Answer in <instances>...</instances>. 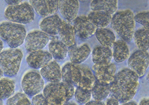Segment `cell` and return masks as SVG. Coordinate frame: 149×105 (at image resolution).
<instances>
[{"mask_svg":"<svg viewBox=\"0 0 149 105\" xmlns=\"http://www.w3.org/2000/svg\"><path fill=\"white\" fill-rule=\"evenodd\" d=\"M138 75L129 67H123L116 72L114 80L109 84L110 93L118 98L120 103L133 99L139 89Z\"/></svg>","mask_w":149,"mask_h":105,"instance_id":"6da1fadb","label":"cell"},{"mask_svg":"<svg viewBox=\"0 0 149 105\" xmlns=\"http://www.w3.org/2000/svg\"><path fill=\"white\" fill-rule=\"evenodd\" d=\"M134 15L135 13L131 9H120L112 14L110 22L112 30L116 36H119V38L128 43L132 41L133 33L136 29Z\"/></svg>","mask_w":149,"mask_h":105,"instance_id":"7a4b0ae2","label":"cell"},{"mask_svg":"<svg viewBox=\"0 0 149 105\" xmlns=\"http://www.w3.org/2000/svg\"><path fill=\"white\" fill-rule=\"evenodd\" d=\"M75 86L64 81L48 82L45 84L42 93L50 105H63L74 96Z\"/></svg>","mask_w":149,"mask_h":105,"instance_id":"3957f363","label":"cell"},{"mask_svg":"<svg viewBox=\"0 0 149 105\" xmlns=\"http://www.w3.org/2000/svg\"><path fill=\"white\" fill-rule=\"evenodd\" d=\"M27 34L23 24L5 20L0 22V38L11 48H18L24 44Z\"/></svg>","mask_w":149,"mask_h":105,"instance_id":"277c9868","label":"cell"},{"mask_svg":"<svg viewBox=\"0 0 149 105\" xmlns=\"http://www.w3.org/2000/svg\"><path fill=\"white\" fill-rule=\"evenodd\" d=\"M23 60V51L18 48H4L0 52V68L4 76L14 77L18 74Z\"/></svg>","mask_w":149,"mask_h":105,"instance_id":"5b68a950","label":"cell"},{"mask_svg":"<svg viewBox=\"0 0 149 105\" xmlns=\"http://www.w3.org/2000/svg\"><path fill=\"white\" fill-rule=\"evenodd\" d=\"M6 20L19 24H29L35 19V11L28 1H22L18 4L7 5L4 9Z\"/></svg>","mask_w":149,"mask_h":105,"instance_id":"8992f818","label":"cell"},{"mask_svg":"<svg viewBox=\"0 0 149 105\" xmlns=\"http://www.w3.org/2000/svg\"><path fill=\"white\" fill-rule=\"evenodd\" d=\"M20 85L22 91L29 97L42 92L45 86V80L41 76L40 71L36 69L26 70L21 76Z\"/></svg>","mask_w":149,"mask_h":105,"instance_id":"52a82bcc","label":"cell"},{"mask_svg":"<svg viewBox=\"0 0 149 105\" xmlns=\"http://www.w3.org/2000/svg\"><path fill=\"white\" fill-rule=\"evenodd\" d=\"M127 67L136 73L139 78L145 76L149 67V52L146 50L135 49L130 53L127 60Z\"/></svg>","mask_w":149,"mask_h":105,"instance_id":"ba28073f","label":"cell"},{"mask_svg":"<svg viewBox=\"0 0 149 105\" xmlns=\"http://www.w3.org/2000/svg\"><path fill=\"white\" fill-rule=\"evenodd\" d=\"M50 40V36L42 31L41 29H33L27 32L24 40L25 50L32 52L35 50L44 49Z\"/></svg>","mask_w":149,"mask_h":105,"instance_id":"9c48e42d","label":"cell"},{"mask_svg":"<svg viewBox=\"0 0 149 105\" xmlns=\"http://www.w3.org/2000/svg\"><path fill=\"white\" fill-rule=\"evenodd\" d=\"M71 23L75 29L76 36L80 40L85 41L94 36L96 26L90 21L87 15H77Z\"/></svg>","mask_w":149,"mask_h":105,"instance_id":"30bf717a","label":"cell"},{"mask_svg":"<svg viewBox=\"0 0 149 105\" xmlns=\"http://www.w3.org/2000/svg\"><path fill=\"white\" fill-rule=\"evenodd\" d=\"M61 80L75 87L78 86L82 78V70L80 64L67 61L61 66Z\"/></svg>","mask_w":149,"mask_h":105,"instance_id":"8fae6325","label":"cell"},{"mask_svg":"<svg viewBox=\"0 0 149 105\" xmlns=\"http://www.w3.org/2000/svg\"><path fill=\"white\" fill-rule=\"evenodd\" d=\"M93 72L95 74L96 81L99 83L109 85L114 80V77L117 72V67L115 63L110 62L104 65H94L93 64Z\"/></svg>","mask_w":149,"mask_h":105,"instance_id":"7c38bea8","label":"cell"},{"mask_svg":"<svg viewBox=\"0 0 149 105\" xmlns=\"http://www.w3.org/2000/svg\"><path fill=\"white\" fill-rule=\"evenodd\" d=\"M91 47L88 43L83 42L81 44H75L68 49L69 60L76 64H82L88 59L91 54Z\"/></svg>","mask_w":149,"mask_h":105,"instance_id":"4fadbf2b","label":"cell"},{"mask_svg":"<svg viewBox=\"0 0 149 105\" xmlns=\"http://www.w3.org/2000/svg\"><path fill=\"white\" fill-rule=\"evenodd\" d=\"M52 56L48 50L39 49L35 51L28 52V55L26 56V63L32 69L39 70L43 67L47 62L52 60Z\"/></svg>","mask_w":149,"mask_h":105,"instance_id":"5bb4252c","label":"cell"},{"mask_svg":"<svg viewBox=\"0 0 149 105\" xmlns=\"http://www.w3.org/2000/svg\"><path fill=\"white\" fill-rule=\"evenodd\" d=\"M58 1L59 0H28L35 13L41 17L56 13L58 11Z\"/></svg>","mask_w":149,"mask_h":105,"instance_id":"9a60e30c","label":"cell"},{"mask_svg":"<svg viewBox=\"0 0 149 105\" xmlns=\"http://www.w3.org/2000/svg\"><path fill=\"white\" fill-rule=\"evenodd\" d=\"M80 8L79 0H59L58 12L64 20L72 22L74 18L78 15Z\"/></svg>","mask_w":149,"mask_h":105,"instance_id":"2e32d148","label":"cell"},{"mask_svg":"<svg viewBox=\"0 0 149 105\" xmlns=\"http://www.w3.org/2000/svg\"><path fill=\"white\" fill-rule=\"evenodd\" d=\"M62 21L63 19L57 13L47 15V16L42 17V19L39 21V28L46 34H48L50 37L56 36L58 34Z\"/></svg>","mask_w":149,"mask_h":105,"instance_id":"e0dca14e","label":"cell"},{"mask_svg":"<svg viewBox=\"0 0 149 105\" xmlns=\"http://www.w3.org/2000/svg\"><path fill=\"white\" fill-rule=\"evenodd\" d=\"M40 74L45 81L47 82H57L61 81V65L57 60L52 59L47 62L43 67L40 68Z\"/></svg>","mask_w":149,"mask_h":105,"instance_id":"ac0fdd59","label":"cell"},{"mask_svg":"<svg viewBox=\"0 0 149 105\" xmlns=\"http://www.w3.org/2000/svg\"><path fill=\"white\" fill-rule=\"evenodd\" d=\"M91 60L94 65H104L112 62V48L103 45H98L91 50Z\"/></svg>","mask_w":149,"mask_h":105,"instance_id":"d6986e66","label":"cell"},{"mask_svg":"<svg viewBox=\"0 0 149 105\" xmlns=\"http://www.w3.org/2000/svg\"><path fill=\"white\" fill-rule=\"evenodd\" d=\"M58 37L66 46L69 47L73 46L76 44V33H75V29L71 22L64 20L61 23V26L58 31Z\"/></svg>","mask_w":149,"mask_h":105,"instance_id":"ffe728a7","label":"cell"},{"mask_svg":"<svg viewBox=\"0 0 149 105\" xmlns=\"http://www.w3.org/2000/svg\"><path fill=\"white\" fill-rule=\"evenodd\" d=\"M112 57L115 63H122L128 59L130 55V47L128 42L125 40L118 38L112 45Z\"/></svg>","mask_w":149,"mask_h":105,"instance_id":"44dd1931","label":"cell"},{"mask_svg":"<svg viewBox=\"0 0 149 105\" xmlns=\"http://www.w3.org/2000/svg\"><path fill=\"white\" fill-rule=\"evenodd\" d=\"M48 51L55 60H64L68 56V47L57 38H50L48 42Z\"/></svg>","mask_w":149,"mask_h":105,"instance_id":"7402d4cb","label":"cell"},{"mask_svg":"<svg viewBox=\"0 0 149 105\" xmlns=\"http://www.w3.org/2000/svg\"><path fill=\"white\" fill-rule=\"evenodd\" d=\"M90 10L103 11L113 14L118 10V0H90Z\"/></svg>","mask_w":149,"mask_h":105,"instance_id":"603a6c76","label":"cell"},{"mask_svg":"<svg viewBox=\"0 0 149 105\" xmlns=\"http://www.w3.org/2000/svg\"><path fill=\"white\" fill-rule=\"evenodd\" d=\"M94 36L96 37L98 42H99L100 45H103V46H106V47H112L113 43L117 39L114 31L110 28H107V27L96 28Z\"/></svg>","mask_w":149,"mask_h":105,"instance_id":"cb8c5ba5","label":"cell"},{"mask_svg":"<svg viewBox=\"0 0 149 105\" xmlns=\"http://www.w3.org/2000/svg\"><path fill=\"white\" fill-rule=\"evenodd\" d=\"M80 67L82 70V78L78 86L81 88L87 89V90H92V88L94 87L96 82H97L93 69L89 67L88 65L83 64V63L80 64Z\"/></svg>","mask_w":149,"mask_h":105,"instance_id":"d4e9b609","label":"cell"},{"mask_svg":"<svg viewBox=\"0 0 149 105\" xmlns=\"http://www.w3.org/2000/svg\"><path fill=\"white\" fill-rule=\"evenodd\" d=\"M87 16L90 19V21L95 25L96 28H102V27H107L110 25L112 14L103 12V11L90 10Z\"/></svg>","mask_w":149,"mask_h":105,"instance_id":"484cf974","label":"cell"},{"mask_svg":"<svg viewBox=\"0 0 149 105\" xmlns=\"http://www.w3.org/2000/svg\"><path fill=\"white\" fill-rule=\"evenodd\" d=\"M134 44L136 45L137 49L140 50H149V29L145 27L135 29L132 37Z\"/></svg>","mask_w":149,"mask_h":105,"instance_id":"4316f807","label":"cell"},{"mask_svg":"<svg viewBox=\"0 0 149 105\" xmlns=\"http://www.w3.org/2000/svg\"><path fill=\"white\" fill-rule=\"evenodd\" d=\"M16 82L13 77H0V99L6 100L14 94Z\"/></svg>","mask_w":149,"mask_h":105,"instance_id":"83f0119b","label":"cell"},{"mask_svg":"<svg viewBox=\"0 0 149 105\" xmlns=\"http://www.w3.org/2000/svg\"><path fill=\"white\" fill-rule=\"evenodd\" d=\"M91 94H92V99L104 101L107 96L110 94L109 85H105V84L96 82L94 87L91 90Z\"/></svg>","mask_w":149,"mask_h":105,"instance_id":"f1b7e54d","label":"cell"},{"mask_svg":"<svg viewBox=\"0 0 149 105\" xmlns=\"http://www.w3.org/2000/svg\"><path fill=\"white\" fill-rule=\"evenodd\" d=\"M5 104L7 105H30L31 100L28 95H26L23 91L14 92L8 99H6Z\"/></svg>","mask_w":149,"mask_h":105,"instance_id":"f546056e","label":"cell"},{"mask_svg":"<svg viewBox=\"0 0 149 105\" xmlns=\"http://www.w3.org/2000/svg\"><path fill=\"white\" fill-rule=\"evenodd\" d=\"M73 98L75 99L77 104H86L89 100L92 99L91 90H87V89L76 86V87H75L74 96H73Z\"/></svg>","mask_w":149,"mask_h":105,"instance_id":"4dcf8cb0","label":"cell"},{"mask_svg":"<svg viewBox=\"0 0 149 105\" xmlns=\"http://www.w3.org/2000/svg\"><path fill=\"white\" fill-rule=\"evenodd\" d=\"M135 22L140 24L142 27L149 29V9L148 10L139 11L134 15Z\"/></svg>","mask_w":149,"mask_h":105,"instance_id":"1f68e13d","label":"cell"},{"mask_svg":"<svg viewBox=\"0 0 149 105\" xmlns=\"http://www.w3.org/2000/svg\"><path fill=\"white\" fill-rule=\"evenodd\" d=\"M31 104L34 105H48V102L42 92L37 93L31 97Z\"/></svg>","mask_w":149,"mask_h":105,"instance_id":"d6a6232c","label":"cell"},{"mask_svg":"<svg viewBox=\"0 0 149 105\" xmlns=\"http://www.w3.org/2000/svg\"><path fill=\"white\" fill-rule=\"evenodd\" d=\"M104 103L107 104V105H119V104H121L120 101L118 100V98L115 97L114 95H112L111 93H110L108 96H107L106 99L104 100Z\"/></svg>","mask_w":149,"mask_h":105,"instance_id":"836d02e7","label":"cell"},{"mask_svg":"<svg viewBox=\"0 0 149 105\" xmlns=\"http://www.w3.org/2000/svg\"><path fill=\"white\" fill-rule=\"evenodd\" d=\"M87 105H104V101H100V100H96V99H90L88 102L86 103Z\"/></svg>","mask_w":149,"mask_h":105,"instance_id":"e575fe53","label":"cell"},{"mask_svg":"<svg viewBox=\"0 0 149 105\" xmlns=\"http://www.w3.org/2000/svg\"><path fill=\"white\" fill-rule=\"evenodd\" d=\"M138 104H140V105H149V96L142 97L141 99L139 100Z\"/></svg>","mask_w":149,"mask_h":105,"instance_id":"d590c367","label":"cell"},{"mask_svg":"<svg viewBox=\"0 0 149 105\" xmlns=\"http://www.w3.org/2000/svg\"><path fill=\"white\" fill-rule=\"evenodd\" d=\"M5 3H7L8 5H13V4H18L20 2L24 1V0H4Z\"/></svg>","mask_w":149,"mask_h":105,"instance_id":"8d00e7d4","label":"cell"},{"mask_svg":"<svg viewBox=\"0 0 149 105\" xmlns=\"http://www.w3.org/2000/svg\"><path fill=\"white\" fill-rule=\"evenodd\" d=\"M122 104L123 105H137V104H138V102H136L133 99H130V100H128V101H126V102H124V103H122Z\"/></svg>","mask_w":149,"mask_h":105,"instance_id":"74e56055","label":"cell"},{"mask_svg":"<svg viewBox=\"0 0 149 105\" xmlns=\"http://www.w3.org/2000/svg\"><path fill=\"white\" fill-rule=\"evenodd\" d=\"M3 49H4V42H3V40L0 38V52H1Z\"/></svg>","mask_w":149,"mask_h":105,"instance_id":"f35d334b","label":"cell"},{"mask_svg":"<svg viewBox=\"0 0 149 105\" xmlns=\"http://www.w3.org/2000/svg\"><path fill=\"white\" fill-rule=\"evenodd\" d=\"M2 76H4V75H3V72H2L1 68H0V77H2Z\"/></svg>","mask_w":149,"mask_h":105,"instance_id":"ab89813d","label":"cell"},{"mask_svg":"<svg viewBox=\"0 0 149 105\" xmlns=\"http://www.w3.org/2000/svg\"><path fill=\"white\" fill-rule=\"evenodd\" d=\"M146 79H147V80L149 81V73H148L147 75H146Z\"/></svg>","mask_w":149,"mask_h":105,"instance_id":"60d3db41","label":"cell"},{"mask_svg":"<svg viewBox=\"0 0 149 105\" xmlns=\"http://www.w3.org/2000/svg\"><path fill=\"white\" fill-rule=\"evenodd\" d=\"M2 104H3V100L0 99V105H2Z\"/></svg>","mask_w":149,"mask_h":105,"instance_id":"b9f144b4","label":"cell"},{"mask_svg":"<svg viewBox=\"0 0 149 105\" xmlns=\"http://www.w3.org/2000/svg\"><path fill=\"white\" fill-rule=\"evenodd\" d=\"M81 1H87V0H81Z\"/></svg>","mask_w":149,"mask_h":105,"instance_id":"7bdbcfd3","label":"cell"},{"mask_svg":"<svg viewBox=\"0 0 149 105\" xmlns=\"http://www.w3.org/2000/svg\"><path fill=\"white\" fill-rule=\"evenodd\" d=\"M148 6H149V0H148Z\"/></svg>","mask_w":149,"mask_h":105,"instance_id":"ee69618b","label":"cell"}]
</instances>
